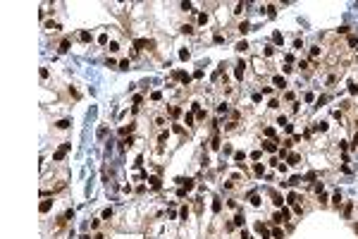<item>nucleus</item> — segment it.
Listing matches in <instances>:
<instances>
[{
  "instance_id": "f257e3e1",
  "label": "nucleus",
  "mask_w": 358,
  "mask_h": 239,
  "mask_svg": "<svg viewBox=\"0 0 358 239\" xmlns=\"http://www.w3.org/2000/svg\"><path fill=\"white\" fill-rule=\"evenodd\" d=\"M272 84L277 86V89H284V86H287V79H284V77H279V74H277V77H272Z\"/></svg>"
},
{
  "instance_id": "f03ea898",
  "label": "nucleus",
  "mask_w": 358,
  "mask_h": 239,
  "mask_svg": "<svg viewBox=\"0 0 358 239\" xmlns=\"http://www.w3.org/2000/svg\"><path fill=\"white\" fill-rule=\"evenodd\" d=\"M263 148H265L267 153H275V151H277V141H272V139H270V141L263 144Z\"/></svg>"
},
{
  "instance_id": "7ed1b4c3",
  "label": "nucleus",
  "mask_w": 358,
  "mask_h": 239,
  "mask_svg": "<svg viewBox=\"0 0 358 239\" xmlns=\"http://www.w3.org/2000/svg\"><path fill=\"white\" fill-rule=\"evenodd\" d=\"M174 77H177V79H179L181 84H189V81H191V77H189L186 72H174Z\"/></svg>"
},
{
  "instance_id": "20e7f679",
  "label": "nucleus",
  "mask_w": 358,
  "mask_h": 239,
  "mask_svg": "<svg viewBox=\"0 0 358 239\" xmlns=\"http://www.w3.org/2000/svg\"><path fill=\"white\" fill-rule=\"evenodd\" d=\"M255 232H258V234H260L263 239H267V237H270V232H267L265 227H263V222H258V225H255Z\"/></svg>"
},
{
  "instance_id": "39448f33",
  "label": "nucleus",
  "mask_w": 358,
  "mask_h": 239,
  "mask_svg": "<svg viewBox=\"0 0 358 239\" xmlns=\"http://www.w3.org/2000/svg\"><path fill=\"white\" fill-rule=\"evenodd\" d=\"M287 203H289V206H296V203H299V194H296V191H291V194L287 196Z\"/></svg>"
},
{
  "instance_id": "423d86ee",
  "label": "nucleus",
  "mask_w": 358,
  "mask_h": 239,
  "mask_svg": "<svg viewBox=\"0 0 358 239\" xmlns=\"http://www.w3.org/2000/svg\"><path fill=\"white\" fill-rule=\"evenodd\" d=\"M148 182H151V187H153V189H160V187H163L160 177H148Z\"/></svg>"
},
{
  "instance_id": "0eeeda50",
  "label": "nucleus",
  "mask_w": 358,
  "mask_h": 239,
  "mask_svg": "<svg viewBox=\"0 0 358 239\" xmlns=\"http://www.w3.org/2000/svg\"><path fill=\"white\" fill-rule=\"evenodd\" d=\"M270 196H272V203H275V206H282V203H284V201H282V196L277 194V191H270Z\"/></svg>"
},
{
  "instance_id": "6e6552de",
  "label": "nucleus",
  "mask_w": 358,
  "mask_h": 239,
  "mask_svg": "<svg viewBox=\"0 0 358 239\" xmlns=\"http://www.w3.org/2000/svg\"><path fill=\"white\" fill-rule=\"evenodd\" d=\"M234 74H236V79H244V62H241V65H236Z\"/></svg>"
},
{
  "instance_id": "1a4fd4ad",
  "label": "nucleus",
  "mask_w": 358,
  "mask_h": 239,
  "mask_svg": "<svg viewBox=\"0 0 358 239\" xmlns=\"http://www.w3.org/2000/svg\"><path fill=\"white\" fill-rule=\"evenodd\" d=\"M143 45H148V41H143V38H136V41H134V48L136 50H141Z\"/></svg>"
},
{
  "instance_id": "9d476101",
  "label": "nucleus",
  "mask_w": 358,
  "mask_h": 239,
  "mask_svg": "<svg viewBox=\"0 0 358 239\" xmlns=\"http://www.w3.org/2000/svg\"><path fill=\"white\" fill-rule=\"evenodd\" d=\"M272 239H284V232H282L279 227H275L272 230Z\"/></svg>"
},
{
  "instance_id": "9b49d317",
  "label": "nucleus",
  "mask_w": 358,
  "mask_h": 239,
  "mask_svg": "<svg viewBox=\"0 0 358 239\" xmlns=\"http://www.w3.org/2000/svg\"><path fill=\"white\" fill-rule=\"evenodd\" d=\"M181 115V108H177V105H172L170 108V117H179Z\"/></svg>"
},
{
  "instance_id": "f8f14e48",
  "label": "nucleus",
  "mask_w": 358,
  "mask_h": 239,
  "mask_svg": "<svg viewBox=\"0 0 358 239\" xmlns=\"http://www.w3.org/2000/svg\"><path fill=\"white\" fill-rule=\"evenodd\" d=\"M69 124H72L69 120H60V122L55 124V127H57V129H67V127H69Z\"/></svg>"
},
{
  "instance_id": "ddd939ff",
  "label": "nucleus",
  "mask_w": 358,
  "mask_h": 239,
  "mask_svg": "<svg viewBox=\"0 0 358 239\" xmlns=\"http://www.w3.org/2000/svg\"><path fill=\"white\" fill-rule=\"evenodd\" d=\"M79 38H81L84 43H89V41H91V34H89V31H81V34H79Z\"/></svg>"
},
{
  "instance_id": "4468645a",
  "label": "nucleus",
  "mask_w": 358,
  "mask_h": 239,
  "mask_svg": "<svg viewBox=\"0 0 358 239\" xmlns=\"http://www.w3.org/2000/svg\"><path fill=\"white\" fill-rule=\"evenodd\" d=\"M67 50H69V41H67V38H65V41L60 43V53H67Z\"/></svg>"
},
{
  "instance_id": "2eb2a0df",
  "label": "nucleus",
  "mask_w": 358,
  "mask_h": 239,
  "mask_svg": "<svg viewBox=\"0 0 358 239\" xmlns=\"http://www.w3.org/2000/svg\"><path fill=\"white\" fill-rule=\"evenodd\" d=\"M299 160H301V156H299V153H291V156H289V163H291V165H296Z\"/></svg>"
},
{
  "instance_id": "dca6fc26",
  "label": "nucleus",
  "mask_w": 358,
  "mask_h": 239,
  "mask_svg": "<svg viewBox=\"0 0 358 239\" xmlns=\"http://www.w3.org/2000/svg\"><path fill=\"white\" fill-rule=\"evenodd\" d=\"M129 132H134V124H129V127H122V129H119V134H122V136H127Z\"/></svg>"
},
{
  "instance_id": "f3484780",
  "label": "nucleus",
  "mask_w": 358,
  "mask_h": 239,
  "mask_svg": "<svg viewBox=\"0 0 358 239\" xmlns=\"http://www.w3.org/2000/svg\"><path fill=\"white\" fill-rule=\"evenodd\" d=\"M251 203H253V206H260L263 201H260V196H258V194H251Z\"/></svg>"
},
{
  "instance_id": "a211bd4d",
  "label": "nucleus",
  "mask_w": 358,
  "mask_h": 239,
  "mask_svg": "<svg viewBox=\"0 0 358 239\" xmlns=\"http://www.w3.org/2000/svg\"><path fill=\"white\" fill-rule=\"evenodd\" d=\"M246 48H248V43H246V41H241V43H236V50H239V53H244Z\"/></svg>"
},
{
  "instance_id": "6ab92c4d",
  "label": "nucleus",
  "mask_w": 358,
  "mask_h": 239,
  "mask_svg": "<svg viewBox=\"0 0 358 239\" xmlns=\"http://www.w3.org/2000/svg\"><path fill=\"white\" fill-rule=\"evenodd\" d=\"M45 29H48V31H57V29H60V26H57L55 22H48V24H45Z\"/></svg>"
},
{
  "instance_id": "aec40b11",
  "label": "nucleus",
  "mask_w": 358,
  "mask_h": 239,
  "mask_svg": "<svg viewBox=\"0 0 358 239\" xmlns=\"http://www.w3.org/2000/svg\"><path fill=\"white\" fill-rule=\"evenodd\" d=\"M48 210H50V201H43L41 203V213H48Z\"/></svg>"
},
{
  "instance_id": "412c9836",
  "label": "nucleus",
  "mask_w": 358,
  "mask_h": 239,
  "mask_svg": "<svg viewBox=\"0 0 358 239\" xmlns=\"http://www.w3.org/2000/svg\"><path fill=\"white\" fill-rule=\"evenodd\" d=\"M110 218H112V208H105L103 210V220H110Z\"/></svg>"
},
{
  "instance_id": "4be33fe9",
  "label": "nucleus",
  "mask_w": 358,
  "mask_h": 239,
  "mask_svg": "<svg viewBox=\"0 0 358 239\" xmlns=\"http://www.w3.org/2000/svg\"><path fill=\"white\" fill-rule=\"evenodd\" d=\"M234 225H244V213H239V215L234 218Z\"/></svg>"
},
{
  "instance_id": "5701e85b",
  "label": "nucleus",
  "mask_w": 358,
  "mask_h": 239,
  "mask_svg": "<svg viewBox=\"0 0 358 239\" xmlns=\"http://www.w3.org/2000/svg\"><path fill=\"white\" fill-rule=\"evenodd\" d=\"M205 22H208V15H205V12H201V15H198V24H205Z\"/></svg>"
},
{
  "instance_id": "b1692460",
  "label": "nucleus",
  "mask_w": 358,
  "mask_h": 239,
  "mask_svg": "<svg viewBox=\"0 0 358 239\" xmlns=\"http://www.w3.org/2000/svg\"><path fill=\"white\" fill-rule=\"evenodd\" d=\"M239 31H241V34H246V31H248V22H241V24H239Z\"/></svg>"
},
{
  "instance_id": "393cba45",
  "label": "nucleus",
  "mask_w": 358,
  "mask_h": 239,
  "mask_svg": "<svg viewBox=\"0 0 358 239\" xmlns=\"http://www.w3.org/2000/svg\"><path fill=\"white\" fill-rule=\"evenodd\" d=\"M213 210H215V213H220V210H222V203H220V201H213Z\"/></svg>"
},
{
  "instance_id": "a878e982",
  "label": "nucleus",
  "mask_w": 358,
  "mask_h": 239,
  "mask_svg": "<svg viewBox=\"0 0 358 239\" xmlns=\"http://www.w3.org/2000/svg\"><path fill=\"white\" fill-rule=\"evenodd\" d=\"M98 43H103V45H107V34H100V36H98Z\"/></svg>"
},
{
  "instance_id": "bb28decb",
  "label": "nucleus",
  "mask_w": 358,
  "mask_h": 239,
  "mask_svg": "<svg viewBox=\"0 0 358 239\" xmlns=\"http://www.w3.org/2000/svg\"><path fill=\"white\" fill-rule=\"evenodd\" d=\"M315 129H320V132H325V129H327V122H317V124H315Z\"/></svg>"
},
{
  "instance_id": "cd10ccee",
  "label": "nucleus",
  "mask_w": 358,
  "mask_h": 239,
  "mask_svg": "<svg viewBox=\"0 0 358 239\" xmlns=\"http://www.w3.org/2000/svg\"><path fill=\"white\" fill-rule=\"evenodd\" d=\"M107 48H110V53H117V50H119V45H117V43H115V41H112L110 45H107Z\"/></svg>"
},
{
  "instance_id": "c85d7f7f",
  "label": "nucleus",
  "mask_w": 358,
  "mask_h": 239,
  "mask_svg": "<svg viewBox=\"0 0 358 239\" xmlns=\"http://www.w3.org/2000/svg\"><path fill=\"white\" fill-rule=\"evenodd\" d=\"M184 122H186V124H193V115H191V112H189V115H184Z\"/></svg>"
},
{
  "instance_id": "c756f323",
  "label": "nucleus",
  "mask_w": 358,
  "mask_h": 239,
  "mask_svg": "<svg viewBox=\"0 0 358 239\" xmlns=\"http://www.w3.org/2000/svg\"><path fill=\"white\" fill-rule=\"evenodd\" d=\"M265 136L272 139V136H275V129H272V127H265Z\"/></svg>"
},
{
  "instance_id": "7c9ffc66",
  "label": "nucleus",
  "mask_w": 358,
  "mask_h": 239,
  "mask_svg": "<svg viewBox=\"0 0 358 239\" xmlns=\"http://www.w3.org/2000/svg\"><path fill=\"white\" fill-rule=\"evenodd\" d=\"M181 31H184V34H193V26L186 24V26H181Z\"/></svg>"
},
{
  "instance_id": "2f4dec72",
  "label": "nucleus",
  "mask_w": 358,
  "mask_h": 239,
  "mask_svg": "<svg viewBox=\"0 0 358 239\" xmlns=\"http://www.w3.org/2000/svg\"><path fill=\"white\" fill-rule=\"evenodd\" d=\"M119 69H129V60H122V62H119Z\"/></svg>"
},
{
  "instance_id": "473e14b6",
  "label": "nucleus",
  "mask_w": 358,
  "mask_h": 239,
  "mask_svg": "<svg viewBox=\"0 0 358 239\" xmlns=\"http://www.w3.org/2000/svg\"><path fill=\"white\" fill-rule=\"evenodd\" d=\"M265 10H267V15H270V17H275V5H267Z\"/></svg>"
},
{
  "instance_id": "72a5a7b5",
  "label": "nucleus",
  "mask_w": 358,
  "mask_h": 239,
  "mask_svg": "<svg viewBox=\"0 0 358 239\" xmlns=\"http://www.w3.org/2000/svg\"><path fill=\"white\" fill-rule=\"evenodd\" d=\"M196 117H198V120H205V110H196Z\"/></svg>"
},
{
  "instance_id": "f704fd0d",
  "label": "nucleus",
  "mask_w": 358,
  "mask_h": 239,
  "mask_svg": "<svg viewBox=\"0 0 358 239\" xmlns=\"http://www.w3.org/2000/svg\"><path fill=\"white\" fill-rule=\"evenodd\" d=\"M332 201H334L337 206H339V203H341V194H339V191H337V194H334V198H332Z\"/></svg>"
},
{
  "instance_id": "c9c22d12",
  "label": "nucleus",
  "mask_w": 358,
  "mask_h": 239,
  "mask_svg": "<svg viewBox=\"0 0 358 239\" xmlns=\"http://www.w3.org/2000/svg\"><path fill=\"white\" fill-rule=\"evenodd\" d=\"M272 41H275V43H282V34H279V31H277V34L272 36Z\"/></svg>"
},
{
  "instance_id": "e433bc0d",
  "label": "nucleus",
  "mask_w": 358,
  "mask_h": 239,
  "mask_svg": "<svg viewBox=\"0 0 358 239\" xmlns=\"http://www.w3.org/2000/svg\"><path fill=\"white\" fill-rule=\"evenodd\" d=\"M349 45H358V38L356 36H349Z\"/></svg>"
},
{
  "instance_id": "4c0bfd02",
  "label": "nucleus",
  "mask_w": 358,
  "mask_h": 239,
  "mask_svg": "<svg viewBox=\"0 0 358 239\" xmlns=\"http://www.w3.org/2000/svg\"><path fill=\"white\" fill-rule=\"evenodd\" d=\"M353 146H358V134H356V136H353Z\"/></svg>"
}]
</instances>
